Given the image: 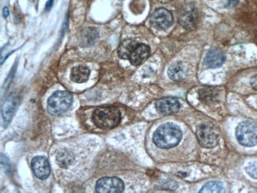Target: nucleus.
Wrapping results in <instances>:
<instances>
[{
	"label": "nucleus",
	"instance_id": "obj_13",
	"mask_svg": "<svg viewBox=\"0 0 257 193\" xmlns=\"http://www.w3.org/2000/svg\"><path fill=\"white\" fill-rule=\"evenodd\" d=\"M188 75V68L183 63H176L172 64L168 70L169 79L176 82H180L185 79Z\"/></svg>",
	"mask_w": 257,
	"mask_h": 193
},
{
	"label": "nucleus",
	"instance_id": "obj_17",
	"mask_svg": "<svg viewBox=\"0 0 257 193\" xmlns=\"http://www.w3.org/2000/svg\"><path fill=\"white\" fill-rule=\"evenodd\" d=\"M218 91L214 88H203L199 91V98L202 102L210 105L217 100Z\"/></svg>",
	"mask_w": 257,
	"mask_h": 193
},
{
	"label": "nucleus",
	"instance_id": "obj_10",
	"mask_svg": "<svg viewBox=\"0 0 257 193\" xmlns=\"http://www.w3.org/2000/svg\"><path fill=\"white\" fill-rule=\"evenodd\" d=\"M31 167H32L35 176L41 180L48 178L51 172L49 161L46 157H42V156L34 157L31 162Z\"/></svg>",
	"mask_w": 257,
	"mask_h": 193
},
{
	"label": "nucleus",
	"instance_id": "obj_4",
	"mask_svg": "<svg viewBox=\"0 0 257 193\" xmlns=\"http://www.w3.org/2000/svg\"><path fill=\"white\" fill-rule=\"evenodd\" d=\"M236 139L240 145L247 147L257 145V124L252 121H243L236 128Z\"/></svg>",
	"mask_w": 257,
	"mask_h": 193
},
{
	"label": "nucleus",
	"instance_id": "obj_15",
	"mask_svg": "<svg viewBox=\"0 0 257 193\" xmlns=\"http://www.w3.org/2000/svg\"><path fill=\"white\" fill-rule=\"evenodd\" d=\"M139 45L136 41L132 39L124 40L122 43L120 44L118 49L119 57L124 60H129L130 56L133 53L135 48Z\"/></svg>",
	"mask_w": 257,
	"mask_h": 193
},
{
	"label": "nucleus",
	"instance_id": "obj_20",
	"mask_svg": "<svg viewBox=\"0 0 257 193\" xmlns=\"http://www.w3.org/2000/svg\"><path fill=\"white\" fill-rule=\"evenodd\" d=\"M98 31L94 28H89L85 30L82 34V40L84 45H90L98 38Z\"/></svg>",
	"mask_w": 257,
	"mask_h": 193
},
{
	"label": "nucleus",
	"instance_id": "obj_9",
	"mask_svg": "<svg viewBox=\"0 0 257 193\" xmlns=\"http://www.w3.org/2000/svg\"><path fill=\"white\" fill-rule=\"evenodd\" d=\"M156 109L162 115H171L177 113L180 108V102L175 98H161L156 101Z\"/></svg>",
	"mask_w": 257,
	"mask_h": 193
},
{
	"label": "nucleus",
	"instance_id": "obj_5",
	"mask_svg": "<svg viewBox=\"0 0 257 193\" xmlns=\"http://www.w3.org/2000/svg\"><path fill=\"white\" fill-rule=\"evenodd\" d=\"M196 136L199 144L205 148H213L218 143V136L212 127L200 124L196 129Z\"/></svg>",
	"mask_w": 257,
	"mask_h": 193
},
{
	"label": "nucleus",
	"instance_id": "obj_16",
	"mask_svg": "<svg viewBox=\"0 0 257 193\" xmlns=\"http://www.w3.org/2000/svg\"><path fill=\"white\" fill-rule=\"evenodd\" d=\"M17 108V101L15 98H9L3 106V117H4V124L5 126L9 124L12 120L15 110Z\"/></svg>",
	"mask_w": 257,
	"mask_h": 193
},
{
	"label": "nucleus",
	"instance_id": "obj_24",
	"mask_svg": "<svg viewBox=\"0 0 257 193\" xmlns=\"http://www.w3.org/2000/svg\"><path fill=\"white\" fill-rule=\"evenodd\" d=\"M8 15H9V10H8V8H4V18H8Z\"/></svg>",
	"mask_w": 257,
	"mask_h": 193
},
{
	"label": "nucleus",
	"instance_id": "obj_22",
	"mask_svg": "<svg viewBox=\"0 0 257 193\" xmlns=\"http://www.w3.org/2000/svg\"><path fill=\"white\" fill-rule=\"evenodd\" d=\"M239 0H226L225 7L227 8H234L238 4Z\"/></svg>",
	"mask_w": 257,
	"mask_h": 193
},
{
	"label": "nucleus",
	"instance_id": "obj_8",
	"mask_svg": "<svg viewBox=\"0 0 257 193\" xmlns=\"http://www.w3.org/2000/svg\"><path fill=\"white\" fill-rule=\"evenodd\" d=\"M124 190V182L117 177H103L96 184V191L100 193H120Z\"/></svg>",
	"mask_w": 257,
	"mask_h": 193
},
{
	"label": "nucleus",
	"instance_id": "obj_7",
	"mask_svg": "<svg viewBox=\"0 0 257 193\" xmlns=\"http://www.w3.org/2000/svg\"><path fill=\"white\" fill-rule=\"evenodd\" d=\"M150 23L154 28L158 30H167L173 24V15L165 8H158L153 12Z\"/></svg>",
	"mask_w": 257,
	"mask_h": 193
},
{
	"label": "nucleus",
	"instance_id": "obj_2",
	"mask_svg": "<svg viewBox=\"0 0 257 193\" xmlns=\"http://www.w3.org/2000/svg\"><path fill=\"white\" fill-rule=\"evenodd\" d=\"M93 120L99 128H113L120 124L121 114L118 108L114 106L99 108L93 113Z\"/></svg>",
	"mask_w": 257,
	"mask_h": 193
},
{
	"label": "nucleus",
	"instance_id": "obj_3",
	"mask_svg": "<svg viewBox=\"0 0 257 193\" xmlns=\"http://www.w3.org/2000/svg\"><path fill=\"white\" fill-rule=\"evenodd\" d=\"M73 101V97L68 91H57L49 98L48 111L50 114L57 116L65 113Z\"/></svg>",
	"mask_w": 257,
	"mask_h": 193
},
{
	"label": "nucleus",
	"instance_id": "obj_19",
	"mask_svg": "<svg viewBox=\"0 0 257 193\" xmlns=\"http://www.w3.org/2000/svg\"><path fill=\"white\" fill-rule=\"evenodd\" d=\"M224 186L222 183L217 180L209 181L201 188L199 192H223Z\"/></svg>",
	"mask_w": 257,
	"mask_h": 193
},
{
	"label": "nucleus",
	"instance_id": "obj_23",
	"mask_svg": "<svg viewBox=\"0 0 257 193\" xmlns=\"http://www.w3.org/2000/svg\"><path fill=\"white\" fill-rule=\"evenodd\" d=\"M53 0H49L47 3H46V6H45V11L48 12L49 10L51 9L52 7H53Z\"/></svg>",
	"mask_w": 257,
	"mask_h": 193
},
{
	"label": "nucleus",
	"instance_id": "obj_12",
	"mask_svg": "<svg viewBox=\"0 0 257 193\" xmlns=\"http://www.w3.org/2000/svg\"><path fill=\"white\" fill-rule=\"evenodd\" d=\"M225 60V55L220 49H212L206 54L205 64L210 68H219L224 64Z\"/></svg>",
	"mask_w": 257,
	"mask_h": 193
},
{
	"label": "nucleus",
	"instance_id": "obj_11",
	"mask_svg": "<svg viewBox=\"0 0 257 193\" xmlns=\"http://www.w3.org/2000/svg\"><path fill=\"white\" fill-rule=\"evenodd\" d=\"M150 48L144 44H139L133 53L130 56V62L132 65L139 66L143 64L150 56Z\"/></svg>",
	"mask_w": 257,
	"mask_h": 193
},
{
	"label": "nucleus",
	"instance_id": "obj_18",
	"mask_svg": "<svg viewBox=\"0 0 257 193\" xmlns=\"http://www.w3.org/2000/svg\"><path fill=\"white\" fill-rule=\"evenodd\" d=\"M56 159L57 164L61 168H68L73 162L74 155L72 152H70L67 149H62L57 153Z\"/></svg>",
	"mask_w": 257,
	"mask_h": 193
},
{
	"label": "nucleus",
	"instance_id": "obj_21",
	"mask_svg": "<svg viewBox=\"0 0 257 193\" xmlns=\"http://www.w3.org/2000/svg\"><path fill=\"white\" fill-rule=\"evenodd\" d=\"M245 171L251 178L257 179V161L248 163L246 166Z\"/></svg>",
	"mask_w": 257,
	"mask_h": 193
},
{
	"label": "nucleus",
	"instance_id": "obj_1",
	"mask_svg": "<svg viewBox=\"0 0 257 193\" xmlns=\"http://www.w3.org/2000/svg\"><path fill=\"white\" fill-rule=\"evenodd\" d=\"M182 138V131L178 126L172 123H166L160 126L154 134V143L160 148H173L180 143Z\"/></svg>",
	"mask_w": 257,
	"mask_h": 193
},
{
	"label": "nucleus",
	"instance_id": "obj_25",
	"mask_svg": "<svg viewBox=\"0 0 257 193\" xmlns=\"http://www.w3.org/2000/svg\"><path fill=\"white\" fill-rule=\"evenodd\" d=\"M159 2L161 3H164V4H165V3L169 2V1H171V0H158Z\"/></svg>",
	"mask_w": 257,
	"mask_h": 193
},
{
	"label": "nucleus",
	"instance_id": "obj_14",
	"mask_svg": "<svg viewBox=\"0 0 257 193\" xmlns=\"http://www.w3.org/2000/svg\"><path fill=\"white\" fill-rule=\"evenodd\" d=\"M90 71L87 66L79 65L72 68L71 72V79L74 83H83L88 80Z\"/></svg>",
	"mask_w": 257,
	"mask_h": 193
},
{
	"label": "nucleus",
	"instance_id": "obj_6",
	"mask_svg": "<svg viewBox=\"0 0 257 193\" xmlns=\"http://www.w3.org/2000/svg\"><path fill=\"white\" fill-rule=\"evenodd\" d=\"M199 13L194 4H187L183 7L179 15V23L186 30H193L198 23Z\"/></svg>",
	"mask_w": 257,
	"mask_h": 193
}]
</instances>
